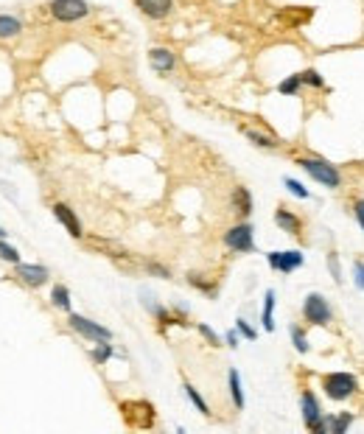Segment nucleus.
I'll use <instances>...</instances> for the list:
<instances>
[{
  "mask_svg": "<svg viewBox=\"0 0 364 434\" xmlns=\"http://www.w3.org/2000/svg\"><path fill=\"white\" fill-rule=\"evenodd\" d=\"M297 166L306 171L314 182H320V185H325V188H330V191H337V188H342V171L333 166V163H328V160H320V157H300L297 160Z\"/></svg>",
  "mask_w": 364,
  "mask_h": 434,
  "instance_id": "obj_1",
  "label": "nucleus"
},
{
  "mask_svg": "<svg viewBox=\"0 0 364 434\" xmlns=\"http://www.w3.org/2000/svg\"><path fill=\"white\" fill-rule=\"evenodd\" d=\"M322 392L330 400H348L359 392V379L353 373H328L322 376Z\"/></svg>",
  "mask_w": 364,
  "mask_h": 434,
  "instance_id": "obj_2",
  "label": "nucleus"
},
{
  "mask_svg": "<svg viewBox=\"0 0 364 434\" xmlns=\"http://www.w3.org/2000/svg\"><path fill=\"white\" fill-rule=\"evenodd\" d=\"M300 412H302V423H306L309 431L314 434H325L328 431V420H325V412L320 407V400L311 390H302L300 395Z\"/></svg>",
  "mask_w": 364,
  "mask_h": 434,
  "instance_id": "obj_3",
  "label": "nucleus"
},
{
  "mask_svg": "<svg viewBox=\"0 0 364 434\" xmlns=\"http://www.w3.org/2000/svg\"><path fill=\"white\" fill-rule=\"evenodd\" d=\"M302 317H306L309 325L325 328V325L333 322V308L320 292H311V294H306V300H302Z\"/></svg>",
  "mask_w": 364,
  "mask_h": 434,
  "instance_id": "obj_4",
  "label": "nucleus"
},
{
  "mask_svg": "<svg viewBox=\"0 0 364 434\" xmlns=\"http://www.w3.org/2000/svg\"><path fill=\"white\" fill-rule=\"evenodd\" d=\"M48 12L59 23H76V20H84L90 14V3L87 0H51Z\"/></svg>",
  "mask_w": 364,
  "mask_h": 434,
  "instance_id": "obj_5",
  "label": "nucleus"
},
{
  "mask_svg": "<svg viewBox=\"0 0 364 434\" xmlns=\"http://www.w3.org/2000/svg\"><path fill=\"white\" fill-rule=\"evenodd\" d=\"M224 244L230 246L233 253H252V250H255V233H252V225H247V222L233 225V227L224 233Z\"/></svg>",
  "mask_w": 364,
  "mask_h": 434,
  "instance_id": "obj_6",
  "label": "nucleus"
},
{
  "mask_svg": "<svg viewBox=\"0 0 364 434\" xmlns=\"http://www.w3.org/2000/svg\"><path fill=\"white\" fill-rule=\"evenodd\" d=\"M70 328L76 331V333H81L84 339H93V342H112V331L109 328H104V325H99V322H93V320H87V317H81V314H70Z\"/></svg>",
  "mask_w": 364,
  "mask_h": 434,
  "instance_id": "obj_7",
  "label": "nucleus"
},
{
  "mask_svg": "<svg viewBox=\"0 0 364 434\" xmlns=\"http://www.w3.org/2000/svg\"><path fill=\"white\" fill-rule=\"evenodd\" d=\"M17 277H20V281H23L25 286L40 289V286H45V283H48L51 272H48L45 266H40V264H17Z\"/></svg>",
  "mask_w": 364,
  "mask_h": 434,
  "instance_id": "obj_8",
  "label": "nucleus"
},
{
  "mask_svg": "<svg viewBox=\"0 0 364 434\" xmlns=\"http://www.w3.org/2000/svg\"><path fill=\"white\" fill-rule=\"evenodd\" d=\"M275 225H278L283 233H289V235H297V238L302 235V219H300L297 213H291L289 207H283V205L275 210Z\"/></svg>",
  "mask_w": 364,
  "mask_h": 434,
  "instance_id": "obj_9",
  "label": "nucleus"
},
{
  "mask_svg": "<svg viewBox=\"0 0 364 434\" xmlns=\"http://www.w3.org/2000/svg\"><path fill=\"white\" fill-rule=\"evenodd\" d=\"M53 216L65 225V230H68L73 238H81V235H84V233H81V222H79V216H76V213H73L65 202H56V205H53Z\"/></svg>",
  "mask_w": 364,
  "mask_h": 434,
  "instance_id": "obj_10",
  "label": "nucleus"
},
{
  "mask_svg": "<svg viewBox=\"0 0 364 434\" xmlns=\"http://www.w3.org/2000/svg\"><path fill=\"white\" fill-rule=\"evenodd\" d=\"M148 65L157 73H171L174 65H177V56H174L171 48H151L148 51Z\"/></svg>",
  "mask_w": 364,
  "mask_h": 434,
  "instance_id": "obj_11",
  "label": "nucleus"
},
{
  "mask_svg": "<svg viewBox=\"0 0 364 434\" xmlns=\"http://www.w3.org/2000/svg\"><path fill=\"white\" fill-rule=\"evenodd\" d=\"M135 6H138L146 17H151V20H163V17L171 14L174 0H135Z\"/></svg>",
  "mask_w": 364,
  "mask_h": 434,
  "instance_id": "obj_12",
  "label": "nucleus"
},
{
  "mask_svg": "<svg viewBox=\"0 0 364 434\" xmlns=\"http://www.w3.org/2000/svg\"><path fill=\"white\" fill-rule=\"evenodd\" d=\"M227 387H230V398H233V404L235 409H244V390H241V376H238V370L230 367V373H227Z\"/></svg>",
  "mask_w": 364,
  "mask_h": 434,
  "instance_id": "obj_13",
  "label": "nucleus"
},
{
  "mask_svg": "<svg viewBox=\"0 0 364 434\" xmlns=\"http://www.w3.org/2000/svg\"><path fill=\"white\" fill-rule=\"evenodd\" d=\"M302 264H306V255H302L300 250H286V253H281V266H278V272H281V275H291V272L300 269Z\"/></svg>",
  "mask_w": 364,
  "mask_h": 434,
  "instance_id": "obj_14",
  "label": "nucleus"
},
{
  "mask_svg": "<svg viewBox=\"0 0 364 434\" xmlns=\"http://www.w3.org/2000/svg\"><path fill=\"white\" fill-rule=\"evenodd\" d=\"M233 207H235L241 216H250V213H252V194L244 188V185L233 188Z\"/></svg>",
  "mask_w": 364,
  "mask_h": 434,
  "instance_id": "obj_15",
  "label": "nucleus"
},
{
  "mask_svg": "<svg viewBox=\"0 0 364 434\" xmlns=\"http://www.w3.org/2000/svg\"><path fill=\"white\" fill-rule=\"evenodd\" d=\"M275 292H266L263 294V314H261V322H263V331H275Z\"/></svg>",
  "mask_w": 364,
  "mask_h": 434,
  "instance_id": "obj_16",
  "label": "nucleus"
},
{
  "mask_svg": "<svg viewBox=\"0 0 364 434\" xmlns=\"http://www.w3.org/2000/svg\"><path fill=\"white\" fill-rule=\"evenodd\" d=\"M23 31V23L17 17H9V14H0V40H14Z\"/></svg>",
  "mask_w": 364,
  "mask_h": 434,
  "instance_id": "obj_17",
  "label": "nucleus"
},
{
  "mask_svg": "<svg viewBox=\"0 0 364 434\" xmlns=\"http://www.w3.org/2000/svg\"><path fill=\"white\" fill-rule=\"evenodd\" d=\"M325 420H328V431H330V434H345L348 426L353 423V415H350V412H342V415H325Z\"/></svg>",
  "mask_w": 364,
  "mask_h": 434,
  "instance_id": "obj_18",
  "label": "nucleus"
},
{
  "mask_svg": "<svg viewBox=\"0 0 364 434\" xmlns=\"http://www.w3.org/2000/svg\"><path fill=\"white\" fill-rule=\"evenodd\" d=\"M51 303L56 308H62V311H70V289L62 286V283H56L53 292H51Z\"/></svg>",
  "mask_w": 364,
  "mask_h": 434,
  "instance_id": "obj_19",
  "label": "nucleus"
},
{
  "mask_svg": "<svg viewBox=\"0 0 364 434\" xmlns=\"http://www.w3.org/2000/svg\"><path fill=\"white\" fill-rule=\"evenodd\" d=\"M302 87H306V84H302V76L294 73V76H286V79L278 84V92H281V96H297Z\"/></svg>",
  "mask_w": 364,
  "mask_h": 434,
  "instance_id": "obj_20",
  "label": "nucleus"
},
{
  "mask_svg": "<svg viewBox=\"0 0 364 434\" xmlns=\"http://www.w3.org/2000/svg\"><path fill=\"white\" fill-rule=\"evenodd\" d=\"M244 135H247L255 146H261V149H278V146H281L278 138H272V135H266V132H258V129H244Z\"/></svg>",
  "mask_w": 364,
  "mask_h": 434,
  "instance_id": "obj_21",
  "label": "nucleus"
},
{
  "mask_svg": "<svg viewBox=\"0 0 364 434\" xmlns=\"http://www.w3.org/2000/svg\"><path fill=\"white\" fill-rule=\"evenodd\" d=\"M182 390H185V395H188V400H191V404L196 407V412H202V415L207 418V415H210V407L205 404V398L199 395V390H196L194 384H188V381H185V387H182Z\"/></svg>",
  "mask_w": 364,
  "mask_h": 434,
  "instance_id": "obj_22",
  "label": "nucleus"
},
{
  "mask_svg": "<svg viewBox=\"0 0 364 434\" xmlns=\"http://www.w3.org/2000/svg\"><path fill=\"white\" fill-rule=\"evenodd\" d=\"M283 185L289 188V194H291V196H297V199H311V191H309L300 179H294V177H283Z\"/></svg>",
  "mask_w": 364,
  "mask_h": 434,
  "instance_id": "obj_23",
  "label": "nucleus"
},
{
  "mask_svg": "<svg viewBox=\"0 0 364 434\" xmlns=\"http://www.w3.org/2000/svg\"><path fill=\"white\" fill-rule=\"evenodd\" d=\"M325 264H328V269H330L333 283H337V286H342V283H345V277H342V264H339V255H337V253H328Z\"/></svg>",
  "mask_w": 364,
  "mask_h": 434,
  "instance_id": "obj_24",
  "label": "nucleus"
},
{
  "mask_svg": "<svg viewBox=\"0 0 364 434\" xmlns=\"http://www.w3.org/2000/svg\"><path fill=\"white\" fill-rule=\"evenodd\" d=\"M291 345H294V350H297V353H309V348H311V345H309L306 331H302L300 325H294V328H291Z\"/></svg>",
  "mask_w": 364,
  "mask_h": 434,
  "instance_id": "obj_25",
  "label": "nucleus"
},
{
  "mask_svg": "<svg viewBox=\"0 0 364 434\" xmlns=\"http://www.w3.org/2000/svg\"><path fill=\"white\" fill-rule=\"evenodd\" d=\"M300 76H302V84H306V87L325 90V79H322V73H320V71H314V68H306V71H302Z\"/></svg>",
  "mask_w": 364,
  "mask_h": 434,
  "instance_id": "obj_26",
  "label": "nucleus"
},
{
  "mask_svg": "<svg viewBox=\"0 0 364 434\" xmlns=\"http://www.w3.org/2000/svg\"><path fill=\"white\" fill-rule=\"evenodd\" d=\"M188 283H191V286H196L199 292L210 294V297H213V294H216V286H213V283H207V281H205V277H202V275H194V272H191V275H188Z\"/></svg>",
  "mask_w": 364,
  "mask_h": 434,
  "instance_id": "obj_27",
  "label": "nucleus"
},
{
  "mask_svg": "<svg viewBox=\"0 0 364 434\" xmlns=\"http://www.w3.org/2000/svg\"><path fill=\"white\" fill-rule=\"evenodd\" d=\"M96 345H99V348H93V353H90L96 364H104L107 359H112V345H109V342H96Z\"/></svg>",
  "mask_w": 364,
  "mask_h": 434,
  "instance_id": "obj_28",
  "label": "nucleus"
},
{
  "mask_svg": "<svg viewBox=\"0 0 364 434\" xmlns=\"http://www.w3.org/2000/svg\"><path fill=\"white\" fill-rule=\"evenodd\" d=\"M0 258L9 261V264H20V253L14 250V246H9L3 238H0Z\"/></svg>",
  "mask_w": 364,
  "mask_h": 434,
  "instance_id": "obj_29",
  "label": "nucleus"
},
{
  "mask_svg": "<svg viewBox=\"0 0 364 434\" xmlns=\"http://www.w3.org/2000/svg\"><path fill=\"white\" fill-rule=\"evenodd\" d=\"M235 328H238V333L244 336V339H250V342H255V339H258V331L247 320H235Z\"/></svg>",
  "mask_w": 364,
  "mask_h": 434,
  "instance_id": "obj_30",
  "label": "nucleus"
},
{
  "mask_svg": "<svg viewBox=\"0 0 364 434\" xmlns=\"http://www.w3.org/2000/svg\"><path fill=\"white\" fill-rule=\"evenodd\" d=\"M196 331H199V333H202V336L207 339V342H210V345H222V339H219V333H216L213 328H210V325L199 322V325H196Z\"/></svg>",
  "mask_w": 364,
  "mask_h": 434,
  "instance_id": "obj_31",
  "label": "nucleus"
},
{
  "mask_svg": "<svg viewBox=\"0 0 364 434\" xmlns=\"http://www.w3.org/2000/svg\"><path fill=\"white\" fill-rule=\"evenodd\" d=\"M353 286L359 292H364V261H356L353 264Z\"/></svg>",
  "mask_w": 364,
  "mask_h": 434,
  "instance_id": "obj_32",
  "label": "nucleus"
},
{
  "mask_svg": "<svg viewBox=\"0 0 364 434\" xmlns=\"http://www.w3.org/2000/svg\"><path fill=\"white\" fill-rule=\"evenodd\" d=\"M353 219L359 222V227H361V233H364V196L353 199Z\"/></svg>",
  "mask_w": 364,
  "mask_h": 434,
  "instance_id": "obj_33",
  "label": "nucleus"
},
{
  "mask_svg": "<svg viewBox=\"0 0 364 434\" xmlns=\"http://www.w3.org/2000/svg\"><path fill=\"white\" fill-rule=\"evenodd\" d=\"M146 272H151V275H157V277H171V272H168L166 266L155 264V261H151V264H146Z\"/></svg>",
  "mask_w": 364,
  "mask_h": 434,
  "instance_id": "obj_34",
  "label": "nucleus"
},
{
  "mask_svg": "<svg viewBox=\"0 0 364 434\" xmlns=\"http://www.w3.org/2000/svg\"><path fill=\"white\" fill-rule=\"evenodd\" d=\"M238 336H241V333H238V328H233V331H227V333H224V342H227L230 348H238Z\"/></svg>",
  "mask_w": 364,
  "mask_h": 434,
  "instance_id": "obj_35",
  "label": "nucleus"
},
{
  "mask_svg": "<svg viewBox=\"0 0 364 434\" xmlns=\"http://www.w3.org/2000/svg\"><path fill=\"white\" fill-rule=\"evenodd\" d=\"M266 264H269V269L278 272V266H281V253H266Z\"/></svg>",
  "mask_w": 364,
  "mask_h": 434,
  "instance_id": "obj_36",
  "label": "nucleus"
},
{
  "mask_svg": "<svg viewBox=\"0 0 364 434\" xmlns=\"http://www.w3.org/2000/svg\"><path fill=\"white\" fill-rule=\"evenodd\" d=\"M3 235H6V230H3V227H0V238H3Z\"/></svg>",
  "mask_w": 364,
  "mask_h": 434,
  "instance_id": "obj_37",
  "label": "nucleus"
}]
</instances>
